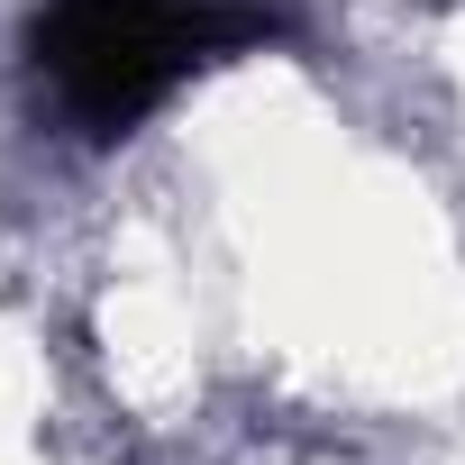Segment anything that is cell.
I'll list each match as a JSON object with an SVG mask.
<instances>
[{
    "instance_id": "1",
    "label": "cell",
    "mask_w": 465,
    "mask_h": 465,
    "mask_svg": "<svg viewBox=\"0 0 465 465\" xmlns=\"http://www.w3.org/2000/svg\"><path fill=\"white\" fill-rule=\"evenodd\" d=\"M274 37L283 19L265 0H37L28 74L74 137L110 146L146 110H164L173 83H192L201 64H228Z\"/></svg>"
}]
</instances>
